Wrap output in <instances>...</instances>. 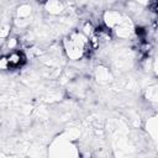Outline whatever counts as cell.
Listing matches in <instances>:
<instances>
[{
	"label": "cell",
	"instance_id": "4",
	"mask_svg": "<svg viewBox=\"0 0 158 158\" xmlns=\"http://www.w3.org/2000/svg\"><path fill=\"white\" fill-rule=\"evenodd\" d=\"M30 12H31V7L27 6V5H23V6L19 7V16L20 17H26V16L30 15Z\"/></svg>",
	"mask_w": 158,
	"mask_h": 158
},
{
	"label": "cell",
	"instance_id": "1",
	"mask_svg": "<svg viewBox=\"0 0 158 158\" xmlns=\"http://www.w3.org/2000/svg\"><path fill=\"white\" fill-rule=\"evenodd\" d=\"M64 49H65V53L67 56L70 58V59H80L83 56H85L84 51L75 43L74 40H72L70 37L65 38L64 40Z\"/></svg>",
	"mask_w": 158,
	"mask_h": 158
},
{
	"label": "cell",
	"instance_id": "2",
	"mask_svg": "<svg viewBox=\"0 0 158 158\" xmlns=\"http://www.w3.org/2000/svg\"><path fill=\"white\" fill-rule=\"evenodd\" d=\"M6 60H7V67L9 69H15V68H19L21 67L25 60H26V57L23 56L22 52H19V51H15V52H11L7 57H6Z\"/></svg>",
	"mask_w": 158,
	"mask_h": 158
},
{
	"label": "cell",
	"instance_id": "3",
	"mask_svg": "<svg viewBox=\"0 0 158 158\" xmlns=\"http://www.w3.org/2000/svg\"><path fill=\"white\" fill-rule=\"evenodd\" d=\"M46 7L52 14H59L63 10V5L59 0H48L46 4Z\"/></svg>",
	"mask_w": 158,
	"mask_h": 158
}]
</instances>
